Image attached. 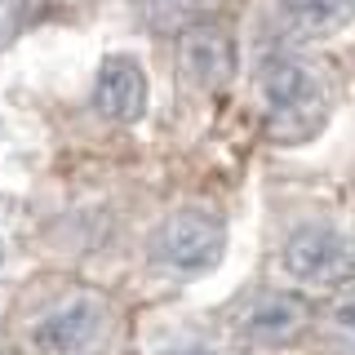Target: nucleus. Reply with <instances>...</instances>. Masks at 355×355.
<instances>
[{
	"label": "nucleus",
	"instance_id": "f03ea898",
	"mask_svg": "<svg viewBox=\"0 0 355 355\" xmlns=\"http://www.w3.org/2000/svg\"><path fill=\"white\" fill-rule=\"evenodd\" d=\"M107 338H111V311L94 293H76L49 306L27 333L31 355H103Z\"/></svg>",
	"mask_w": 355,
	"mask_h": 355
},
{
	"label": "nucleus",
	"instance_id": "6e6552de",
	"mask_svg": "<svg viewBox=\"0 0 355 355\" xmlns=\"http://www.w3.org/2000/svg\"><path fill=\"white\" fill-rule=\"evenodd\" d=\"M275 5L306 31H333L355 18V0H275Z\"/></svg>",
	"mask_w": 355,
	"mask_h": 355
},
{
	"label": "nucleus",
	"instance_id": "423d86ee",
	"mask_svg": "<svg viewBox=\"0 0 355 355\" xmlns=\"http://www.w3.org/2000/svg\"><path fill=\"white\" fill-rule=\"evenodd\" d=\"M94 107L116 125H138L147 116V71L133 53H107L94 76Z\"/></svg>",
	"mask_w": 355,
	"mask_h": 355
},
{
	"label": "nucleus",
	"instance_id": "7ed1b4c3",
	"mask_svg": "<svg viewBox=\"0 0 355 355\" xmlns=\"http://www.w3.org/2000/svg\"><path fill=\"white\" fill-rule=\"evenodd\" d=\"M222 249H227V227L209 209H178L160 222L151 236V258L155 266L173 275H205L214 271Z\"/></svg>",
	"mask_w": 355,
	"mask_h": 355
},
{
	"label": "nucleus",
	"instance_id": "39448f33",
	"mask_svg": "<svg viewBox=\"0 0 355 355\" xmlns=\"http://www.w3.org/2000/svg\"><path fill=\"white\" fill-rule=\"evenodd\" d=\"M311 324V306L288 288H271V293L253 297L240 315L244 342H253L258 351H280L288 342H297Z\"/></svg>",
	"mask_w": 355,
	"mask_h": 355
},
{
	"label": "nucleus",
	"instance_id": "f257e3e1",
	"mask_svg": "<svg viewBox=\"0 0 355 355\" xmlns=\"http://www.w3.org/2000/svg\"><path fill=\"white\" fill-rule=\"evenodd\" d=\"M258 89H262V107H266V129L280 142H302L320 129L324 120V80L320 67L306 62L293 49H275L266 53L258 67Z\"/></svg>",
	"mask_w": 355,
	"mask_h": 355
},
{
	"label": "nucleus",
	"instance_id": "20e7f679",
	"mask_svg": "<svg viewBox=\"0 0 355 355\" xmlns=\"http://www.w3.org/2000/svg\"><path fill=\"white\" fill-rule=\"evenodd\" d=\"M280 258L297 284H338L355 271V244L329 222H302L288 231Z\"/></svg>",
	"mask_w": 355,
	"mask_h": 355
},
{
	"label": "nucleus",
	"instance_id": "9b49d317",
	"mask_svg": "<svg viewBox=\"0 0 355 355\" xmlns=\"http://www.w3.org/2000/svg\"><path fill=\"white\" fill-rule=\"evenodd\" d=\"M0 266H5V240H0Z\"/></svg>",
	"mask_w": 355,
	"mask_h": 355
},
{
	"label": "nucleus",
	"instance_id": "9d476101",
	"mask_svg": "<svg viewBox=\"0 0 355 355\" xmlns=\"http://www.w3.org/2000/svg\"><path fill=\"white\" fill-rule=\"evenodd\" d=\"M164 355H222L214 347H205V342H182V347H169Z\"/></svg>",
	"mask_w": 355,
	"mask_h": 355
},
{
	"label": "nucleus",
	"instance_id": "1a4fd4ad",
	"mask_svg": "<svg viewBox=\"0 0 355 355\" xmlns=\"http://www.w3.org/2000/svg\"><path fill=\"white\" fill-rule=\"evenodd\" d=\"M324 329H329L338 342H351V347H355V293L338 297V302L324 311Z\"/></svg>",
	"mask_w": 355,
	"mask_h": 355
},
{
	"label": "nucleus",
	"instance_id": "0eeeda50",
	"mask_svg": "<svg viewBox=\"0 0 355 355\" xmlns=\"http://www.w3.org/2000/svg\"><path fill=\"white\" fill-rule=\"evenodd\" d=\"M178 67L196 89H218L236 71V36L222 22H191L178 40Z\"/></svg>",
	"mask_w": 355,
	"mask_h": 355
}]
</instances>
